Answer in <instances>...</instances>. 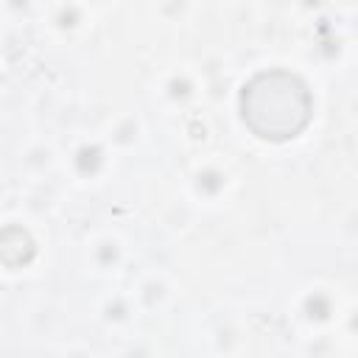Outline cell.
Returning <instances> with one entry per match:
<instances>
[{"instance_id": "6da1fadb", "label": "cell", "mask_w": 358, "mask_h": 358, "mask_svg": "<svg viewBox=\"0 0 358 358\" xmlns=\"http://www.w3.org/2000/svg\"><path fill=\"white\" fill-rule=\"evenodd\" d=\"M313 112L308 84L288 70H263L241 90V117L263 140L296 137Z\"/></svg>"}]
</instances>
